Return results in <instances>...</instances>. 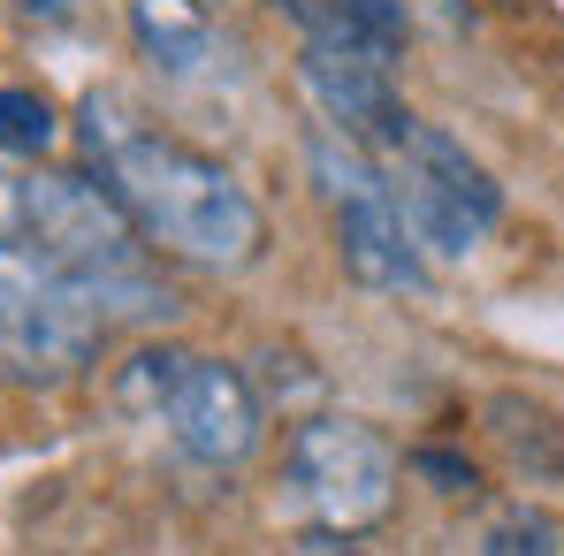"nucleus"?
<instances>
[{
  "label": "nucleus",
  "mask_w": 564,
  "mask_h": 556,
  "mask_svg": "<svg viewBox=\"0 0 564 556\" xmlns=\"http://www.w3.org/2000/svg\"><path fill=\"white\" fill-rule=\"evenodd\" d=\"M85 153H93V176L138 221V237L176 252L184 268H198V275H245V268L268 260L260 198L237 184L214 153L145 130L115 92L85 99Z\"/></svg>",
  "instance_id": "nucleus-1"
},
{
  "label": "nucleus",
  "mask_w": 564,
  "mask_h": 556,
  "mask_svg": "<svg viewBox=\"0 0 564 556\" xmlns=\"http://www.w3.org/2000/svg\"><path fill=\"white\" fill-rule=\"evenodd\" d=\"M107 344V320L85 282L54 268L31 237H0V373L23 389L77 381Z\"/></svg>",
  "instance_id": "nucleus-2"
},
{
  "label": "nucleus",
  "mask_w": 564,
  "mask_h": 556,
  "mask_svg": "<svg viewBox=\"0 0 564 556\" xmlns=\"http://www.w3.org/2000/svg\"><path fill=\"white\" fill-rule=\"evenodd\" d=\"M282 472L321 534H375L397 511V450L389 435L351 412H305L282 443Z\"/></svg>",
  "instance_id": "nucleus-3"
},
{
  "label": "nucleus",
  "mask_w": 564,
  "mask_h": 556,
  "mask_svg": "<svg viewBox=\"0 0 564 556\" xmlns=\"http://www.w3.org/2000/svg\"><path fill=\"white\" fill-rule=\"evenodd\" d=\"M23 237L54 268H69L85 290L153 268V244L138 237V221L122 214V198L99 176H85V168H39L23 184Z\"/></svg>",
  "instance_id": "nucleus-4"
},
{
  "label": "nucleus",
  "mask_w": 564,
  "mask_h": 556,
  "mask_svg": "<svg viewBox=\"0 0 564 556\" xmlns=\"http://www.w3.org/2000/svg\"><path fill=\"white\" fill-rule=\"evenodd\" d=\"M161 427H169V443H176L191 465L229 472V465H245L268 443V404H260L252 373L191 351L184 373H176V389H169V404H161Z\"/></svg>",
  "instance_id": "nucleus-5"
},
{
  "label": "nucleus",
  "mask_w": 564,
  "mask_h": 556,
  "mask_svg": "<svg viewBox=\"0 0 564 556\" xmlns=\"http://www.w3.org/2000/svg\"><path fill=\"white\" fill-rule=\"evenodd\" d=\"M297 85L321 107L328 130H344V138L367 145V153H397V145L412 138V122H420L404 99L389 92V69L351 62V54H328V46H305V54H297Z\"/></svg>",
  "instance_id": "nucleus-6"
},
{
  "label": "nucleus",
  "mask_w": 564,
  "mask_h": 556,
  "mask_svg": "<svg viewBox=\"0 0 564 556\" xmlns=\"http://www.w3.org/2000/svg\"><path fill=\"white\" fill-rule=\"evenodd\" d=\"M336 214V252H344V275L359 290H381V297H404V290H427V252L412 244L397 198L375 190V198H344L328 206Z\"/></svg>",
  "instance_id": "nucleus-7"
},
{
  "label": "nucleus",
  "mask_w": 564,
  "mask_h": 556,
  "mask_svg": "<svg viewBox=\"0 0 564 556\" xmlns=\"http://www.w3.org/2000/svg\"><path fill=\"white\" fill-rule=\"evenodd\" d=\"M389 198H397V214H404V229H412V244L427 260H466L473 244L488 237V221L473 214L466 198L451 184H435V176H420L412 161H389Z\"/></svg>",
  "instance_id": "nucleus-8"
},
{
  "label": "nucleus",
  "mask_w": 564,
  "mask_h": 556,
  "mask_svg": "<svg viewBox=\"0 0 564 556\" xmlns=\"http://www.w3.org/2000/svg\"><path fill=\"white\" fill-rule=\"evenodd\" d=\"M480 427H488V443L503 450V465H511L527 488L564 480V427H557V412L534 404L527 389H496V396L480 404Z\"/></svg>",
  "instance_id": "nucleus-9"
},
{
  "label": "nucleus",
  "mask_w": 564,
  "mask_h": 556,
  "mask_svg": "<svg viewBox=\"0 0 564 556\" xmlns=\"http://www.w3.org/2000/svg\"><path fill=\"white\" fill-rule=\"evenodd\" d=\"M130 39L153 69L169 77H198L214 54V15L198 0H130Z\"/></svg>",
  "instance_id": "nucleus-10"
},
{
  "label": "nucleus",
  "mask_w": 564,
  "mask_h": 556,
  "mask_svg": "<svg viewBox=\"0 0 564 556\" xmlns=\"http://www.w3.org/2000/svg\"><path fill=\"white\" fill-rule=\"evenodd\" d=\"M389 161H412L420 176L451 184V190H458V198L473 206V214L488 221V229L503 221V184H496V176H488V168L473 161V153L458 145V138H451V130H435V122H412V138H404V145H397Z\"/></svg>",
  "instance_id": "nucleus-11"
},
{
  "label": "nucleus",
  "mask_w": 564,
  "mask_h": 556,
  "mask_svg": "<svg viewBox=\"0 0 564 556\" xmlns=\"http://www.w3.org/2000/svg\"><path fill=\"white\" fill-rule=\"evenodd\" d=\"M62 145V115L39 85H0V153L15 161H46Z\"/></svg>",
  "instance_id": "nucleus-12"
},
{
  "label": "nucleus",
  "mask_w": 564,
  "mask_h": 556,
  "mask_svg": "<svg viewBox=\"0 0 564 556\" xmlns=\"http://www.w3.org/2000/svg\"><path fill=\"white\" fill-rule=\"evenodd\" d=\"M184 359H191V351H176V344H145V351H130V367L115 373V396H122V412H138V419H161V404H169V389H176Z\"/></svg>",
  "instance_id": "nucleus-13"
},
{
  "label": "nucleus",
  "mask_w": 564,
  "mask_h": 556,
  "mask_svg": "<svg viewBox=\"0 0 564 556\" xmlns=\"http://www.w3.org/2000/svg\"><path fill=\"white\" fill-rule=\"evenodd\" d=\"M480 556H564V526L542 503H511L480 526Z\"/></svg>",
  "instance_id": "nucleus-14"
},
{
  "label": "nucleus",
  "mask_w": 564,
  "mask_h": 556,
  "mask_svg": "<svg viewBox=\"0 0 564 556\" xmlns=\"http://www.w3.org/2000/svg\"><path fill=\"white\" fill-rule=\"evenodd\" d=\"M412 472H420L443 503H473V495H480V465H473L466 450H451V443H420V450H412Z\"/></svg>",
  "instance_id": "nucleus-15"
},
{
  "label": "nucleus",
  "mask_w": 564,
  "mask_h": 556,
  "mask_svg": "<svg viewBox=\"0 0 564 556\" xmlns=\"http://www.w3.org/2000/svg\"><path fill=\"white\" fill-rule=\"evenodd\" d=\"M260 381H252V389H260V404H290V412H297V404H313V396H321V367H305V359H297V351H260Z\"/></svg>",
  "instance_id": "nucleus-16"
},
{
  "label": "nucleus",
  "mask_w": 564,
  "mask_h": 556,
  "mask_svg": "<svg viewBox=\"0 0 564 556\" xmlns=\"http://www.w3.org/2000/svg\"><path fill=\"white\" fill-rule=\"evenodd\" d=\"M15 8H23L31 23H77V15H85L93 0H15Z\"/></svg>",
  "instance_id": "nucleus-17"
},
{
  "label": "nucleus",
  "mask_w": 564,
  "mask_h": 556,
  "mask_svg": "<svg viewBox=\"0 0 564 556\" xmlns=\"http://www.w3.org/2000/svg\"><path fill=\"white\" fill-rule=\"evenodd\" d=\"M297 556H367V549H359V534H321V526H313V534L297 542Z\"/></svg>",
  "instance_id": "nucleus-18"
},
{
  "label": "nucleus",
  "mask_w": 564,
  "mask_h": 556,
  "mask_svg": "<svg viewBox=\"0 0 564 556\" xmlns=\"http://www.w3.org/2000/svg\"><path fill=\"white\" fill-rule=\"evenodd\" d=\"M8 221H23V184H0V237H8Z\"/></svg>",
  "instance_id": "nucleus-19"
},
{
  "label": "nucleus",
  "mask_w": 564,
  "mask_h": 556,
  "mask_svg": "<svg viewBox=\"0 0 564 556\" xmlns=\"http://www.w3.org/2000/svg\"><path fill=\"white\" fill-rule=\"evenodd\" d=\"M496 8H527V0H496Z\"/></svg>",
  "instance_id": "nucleus-20"
}]
</instances>
